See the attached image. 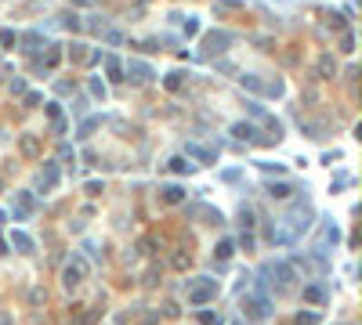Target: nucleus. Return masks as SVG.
<instances>
[{"label":"nucleus","mask_w":362,"mask_h":325,"mask_svg":"<svg viewBox=\"0 0 362 325\" xmlns=\"http://www.w3.org/2000/svg\"><path fill=\"white\" fill-rule=\"evenodd\" d=\"M308 224H312L308 203H297L290 213L282 217V221H276V228H272V242H276V246H290V242H297V239L308 231Z\"/></svg>","instance_id":"f257e3e1"},{"label":"nucleus","mask_w":362,"mask_h":325,"mask_svg":"<svg viewBox=\"0 0 362 325\" xmlns=\"http://www.w3.org/2000/svg\"><path fill=\"white\" fill-rule=\"evenodd\" d=\"M214 297H218V278H200V282H192V289H188V304H196V307H203Z\"/></svg>","instance_id":"f03ea898"},{"label":"nucleus","mask_w":362,"mask_h":325,"mask_svg":"<svg viewBox=\"0 0 362 325\" xmlns=\"http://www.w3.org/2000/svg\"><path fill=\"white\" fill-rule=\"evenodd\" d=\"M236 36L232 33H206V54H214V51H224L232 43Z\"/></svg>","instance_id":"7ed1b4c3"},{"label":"nucleus","mask_w":362,"mask_h":325,"mask_svg":"<svg viewBox=\"0 0 362 325\" xmlns=\"http://www.w3.org/2000/svg\"><path fill=\"white\" fill-rule=\"evenodd\" d=\"M127 76H130L134 83H148V80H152V69H148L145 61H130V65H127Z\"/></svg>","instance_id":"20e7f679"},{"label":"nucleus","mask_w":362,"mask_h":325,"mask_svg":"<svg viewBox=\"0 0 362 325\" xmlns=\"http://www.w3.org/2000/svg\"><path fill=\"white\" fill-rule=\"evenodd\" d=\"M246 307H250V315H254V318H268V311H272L264 297H250V300H246Z\"/></svg>","instance_id":"39448f33"},{"label":"nucleus","mask_w":362,"mask_h":325,"mask_svg":"<svg viewBox=\"0 0 362 325\" xmlns=\"http://www.w3.org/2000/svg\"><path fill=\"white\" fill-rule=\"evenodd\" d=\"M80 275H84V260H72V264L66 268V286H76Z\"/></svg>","instance_id":"423d86ee"},{"label":"nucleus","mask_w":362,"mask_h":325,"mask_svg":"<svg viewBox=\"0 0 362 325\" xmlns=\"http://www.w3.org/2000/svg\"><path fill=\"white\" fill-rule=\"evenodd\" d=\"M232 134H236V137H246V141H261V137H258V130H254L250 123H236V127H232Z\"/></svg>","instance_id":"0eeeda50"},{"label":"nucleus","mask_w":362,"mask_h":325,"mask_svg":"<svg viewBox=\"0 0 362 325\" xmlns=\"http://www.w3.org/2000/svg\"><path fill=\"white\" fill-rule=\"evenodd\" d=\"M11 246H18V253H29V250H33V239H29L26 231H14V235H11Z\"/></svg>","instance_id":"6e6552de"},{"label":"nucleus","mask_w":362,"mask_h":325,"mask_svg":"<svg viewBox=\"0 0 362 325\" xmlns=\"http://www.w3.org/2000/svg\"><path fill=\"white\" fill-rule=\"evenodd\" d=\"M160 192H163V203H170V206H174V203H181V199H185V192H181L178 184H167V188H160Z\"/></svg>","instance_id":"1a4fd4ad"},{"label":"nucleus","mask_w":362,"mask_h":325,"mask_svg":"<svg viewBox=\"0 0 362 325\" xmlns=\"http://www.w3.org/2000/svg\"><path fill=\"white\" fill-rule=\"evenodd\" d=\"M188 156L203 159V163H214V159H218V152H210V148H200V145H188Z\"/></svg>","instance_id":"9d476101"},{"label":"nucleus","mask_w":362,"mask_h":325,"mask_svg":"<svg viewBox=\"0 0 362 325\" xmlns=\"http://www.w3.org/2000/svg\"><path fill=\"white\" fill-rule=\"evenodd\" d=\"M54 181H58V166H54V163H48V170L40 174V184H44V188H54Z\"/></svg>","instance_id":"9b49d317"},{"label":"nucleus","mask_w":362,"mask_h":325,"mask_svg":"<svg viewBox=\"0 0 362 325\" xmlns=\"http://www.w3.org/2000/svg\"><path fill=\"white\" fill-rule=\"evenodd\" d=\"M334 72H337L334 54H322V58H319V76H334Z\"/></svg>","instance_id":"f8f14e48"},{"label":"nucleus","mask_w":362,"mask_h":325,"mask_svg":"<svg viewBox=\"0 0 362 325\" xmlns=\"http://www.w3.org/2000/svg\"><path fill=\"white\" fill-rule=\"evenodd\" d=\"M337 239H340V235H337V224H330V221H326V224H322V246H319V250H326V246H330V242H337Z\"/></svg>","instance_id":"ddd939ff"},{"label":"nucleus","mask_w":362,"mask_h":325,"mask_svg":"<svg viewBox=\"0 0 362 325\" xmlns=\"http://www.w3.org/2000/svg\"><path fill=\"white\" fill-rule=\"evenodd\" d=\"M33 206H36V199L29 195V192H18V217H26V213L33 210Z\"/></svg>","instance_id":"4468645a"},{"label":"nucleus","mask_w":362,"mask_h":325,"mask_svg":"<svg viewBox=\"0 0 362 325\" xmlns=\"http://www.w3.org/2000/svg\"><path fill=\"white\" fill-rule=\"evenodd\" d=\"M105 69H109L112 80H120V76H124V65H120V58H112V54H105Z\"/></svg>","instance_id":"2eb2a0df"},{"label":"nucleus","mask_w":362,"mask_h":325,"mask_svg":"<svg viewBox=\"0 0 362 325\" xmlns=\"http://www.w3.org/2000/svg\"><path fill=\"white\" fill-rule=\"evenodd\" d=\"M304 300L322 304V300H326V289H322V286H308V289H304Z\"/></svg>","instance_id":"dca6fc26"},{"label":"nucleus","mask_w":362,"mask_h":325,"mask_svg":"<svg viewBox=\"0 0 362 325\" xmlns=\"http://www.w3.org/2000/svg\"><path fill=\"white\" fill-rule=\"evenodd\" d=\"M98 123H102L98 116H94V119H84V123H80V134H76V137H90V130H94Z\"/></svg>","instance_id":"f3484780"},{"label":"nucleus","mask_w":362,"mask_h":325,"mask_svg":"<svg viewBox=\"0 0 362 325\" xmlns=\"http://www.w3.org/2000/svg\"><path fill=\"white\" fill-rule=\"evenodd\" d=\"M163 87H167V90H178V87H181V72H170L167 80H163Z\"/></svg>","instance_id":"a211bd4d"},{"label":"nucleus","mask_w":362,"mask_h":325,"mask_svg":"<svg viewBox=\"0 0 362 325\" xmlns=\"http://www.w3.org/2000/svg\"><path fill=\"white\" fill-rule=\"evenodd\" d=\"M294 188H290V184H272V195H279V199H286V195H290Z\"/></svg>","instance_id":"6ab92c4d"},{"label":"nucleus","mask_w":362,"mask_h":325,"mask_svg":"<svg viewBox=\"0 0 362 325\" xmlns=\"http://www.w3.org/2000/svg\"><path fill=\"white\" fill-rule=\"evenodd\" d=\"M0 43L11 47V43H14V29H0Z\"/></svg>","instance_id":"aec40b11"},{"label":"nucleus","mask_w":362,"mask_h":325,"mask_svg":"<svg viewBox=\"0 0 362 325\" xmlns=\"http://www.w3.org/2000/svg\"><path fill=\"white\" fill-rule=\"evenodd\" d=\"M200 322H203V325H221V315H210V311H203V315H200Z\"/></svg>","instance_id":"412c9836"},{"label":"nucleus","mask_w":362,"mask_h":325,"mask_svg":"<svg viewBox=\"0 0 362 325\" xmlns=\"http://www.w3.org/2000/svg\"><path fill=\"white\" fill-rule=\"evenodd\" d=\"M90 94H94V98H105V83H102V80H90Z\"/></svg>","instance_id":"4be33fe9"},{"label":"nucleus","mask_w":362,"mask_h":325,"mask_svg":"<svg viewBox=\"0 0 362 325\" xmlns=\"http://www.w3.org/2000/svg\"><path fill=\"white\" fill-rule=\"evenodd\" d=\"M340 51H355V40H352V33H344V36H340Z\"/></svg>","instance_id":"5701e85b"},{"label":"nucleus","mask_w":362,"mask_h":325,"mask_svg":"<svg viewBox=\"0 0 362 325\" xmlns=\"http://www.w3.org/2000/svg\"><path fill=\"white\" fill-rule=\"evenodd\" d=\"M218 257L228 260V257H232V242H221V246H218Z\"/></svg>","instance_id":"b1692460"},{"label":"nucleus","mask_w":362,"mask_h":325,"mask_svg":"<svg viewBox=\"0 0 362 325\" xmlns=\"http://www.w3.org/2000/svg\"><path fill=\"white\" fill-rule=\"evenodd\" d=\"M170 166H174V170H178V174H188V170H192V166H188V163H185V159H170Z\"/></svg>","instance_id":"393cba45"},{"label":"nucleus","mask_w":362,"mask_h":325,"mask_svg":"<svg viewBox=\"0 0 362 325\" xmlns=\"http://www.w3.org/2000/svg\"><path fill=\"white\" fill-rule=\"evenodd\" d=\"M22 152H29V156L36 152V141H33V137H22Z\"/></svg>","instance_id":"a878e982"},{"label":"nucleus","mask_w":362,"mask_h":325,"mask_svg":"<svg viewBox=\"0 0 362 325\" xmlns=\"http://www.w3.org/2000/svg\"><path fill=\"white\" fill-rule=\"evenodd\" d=\"M185 33H188V36H196V33H200V22L188 18V22H185Z\"/></svg>","instance_id":"bb28decb"}]
</instances>
